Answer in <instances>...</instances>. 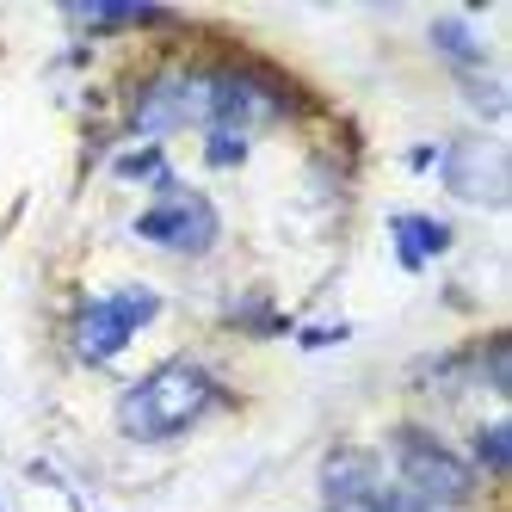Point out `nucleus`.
<instances>
[{
    "instance_id": "1",
    "label": "nucleus",
    "mask_w": 512,
    "mask_h": 512,
    "mask_svg": "<svg viewBox=\"0 0 512 512\" xmlns=\"http://www.w3.org/2000/svg\"><path fill=\"white\" fill-rule=\"evenodd\" d=\"M210 408H216L210 371H198L192 358H167L142 383L124 389V401H118V432L136 438V445H161V438H179L186 426H198Z\"/></svg>"
},
{
    "instance_id": "2",
    "label": "nucleus",
    "mask_w": 512,
    "mask_h": 512,
    "mask_svg": "<svg viewBox=\"0 0 512 512\" xmlns=\"http://www.w3.org/2000/svg\"><path fill=\"white\" fill-rule=\"evenodd\" d=\"M161 315V297L155 290H112V297H87L75 309V352L87 364H105V358H118L130 340H136V327L142 321H155Z\"/></svg>"
},
{
    "instance_id": "3",
    "label": "nucleus",
    "mask_w": 512,
    "mask_h": 512,
    "mask_svg": "<svg viewBox=\"0 0 512 512\" xmlns=\"http://www.w3.org/2000/svg\"><path fill=\"white\" fill-rule=\"evenodd\" d=\"M395 469H401V488L414 500H426V506H438V512L469 500V463L457 451H445L438 438H426V432H401L395 438Z\"/></svg>"
},
{
    "instance_id": "4",
    "label": "nucleus",
    "mask_w": 512,
    "mask_h": 512,
    "mask_svg": "<svg viewBox=\"0 0 512 512\" xmlns=\"http://www.w3.org/2000/svg\"><path fill=\"white\" fill-rule=\"evenodd\" d=\"M136 235L155 241V247H173V253H204L216 241V210L198 192H173L155 210L136 216Z\"/></svg>"
},
{
    "instance_id": "5",
    "label": "nucleus",
    "mask_w": 512,
    "mask_h": 512,
    "mask_svg": "<svg viewBox=\"0 0 512 512\" xmlns=\"http://www.w3.org/2000/svg\"><path fill=\"white\" fill-rule=\"evenodd\" d=\"M204 118H210V130L247 136L253 124L278 118V99H272L266 81H253V75H204Z\"/></svg>"
},
{
    "instance_id": "6",
    "label": "nucleus",
    "mask_w": 512,
    "mask_h": 512,
    "mask_svg": "<svg viewBox=\"0 0 512 512\" xmlns=\"http://www.w3.org/2000/svg\"><path fill=\"white\" fill-rule=\"evenodd\" d=\"M192 118H204V81H192V75H155L149 87H142L136 112H130V124L142 136H173Z\"/></svg>"
},
{
    "instance_id": "7",
    "label": "nucleus",
    "mask_w": 512,
    "mask_h": 512,
    "mask_svg": "<svg viewBox=\"0 0 512 512\" xmlns=\"http://www.w3.org/2000/svg\"><path fill=\"white\" fill-rule=\"evenodd\" d=\"M445 179H451L457 198L494 210V204H506V149H494V142H463L445 161Z\"/></svg>"
},
{
    "instance_id": "8",
    "label": "nucleus",
    "mask_w": 512,
    "mask_h": 512,
    "mask_svg": "<svg viewBox=\"0 0 512 512\" xmlns=\"http://www.w3.org/2000/svg\"><path fill=\"white\" fill-rule=\"evenodd\" d=\"M321 488H327V506H371V500H383L377 463L364 451H334V457H327Z\"/></svg>"
},
{
    "instance_id": "9",
    "label": "nucleus",
    "mask_w": 512,
    "mask_h": 512,
    "mask_svg": "<svg viewBox=\"0 0 512 512\" xmlns=\"http://www.w3.org/2000/svg\"><path fill=\"white\" fill-rule=\"evenodd\" d=\"M389 229H395V253H401V266H408V272H420L432 253L451 247V229L432 223V216H395Z\"/></svg>"
},
{
    "instance_id": "10",
    "label": "nucleus",
    "mask_w": 512,
    "mask_h": 512,
    "mask_svg": "<svg viewBox=\"0 0 512 512\" xmlns=\"http://www.w3.org/2000/svg\"><path fill=\"white\" fill-rule=\"evenodd\" d=\"M432 44L445 50V56H457V62H469V68L482 62V44H475V31L457 25V19H438V25H432Z\"/></svg>"
},
{
    "instance_id": "11",
    "label": "nucleus",
    "mask_w": 512,
    "mask_h": 512,
    "mask_svg": "<svg viewBox=\"0 0 512 512\" xmlns=\"http://www.w3.org/2000/svg\"><path fill=\"white\" fill-rule=\"evenodd\" d=\"M75 19L112 31V25H155V19H167V13H155V7H75Z\"/></svg>"
},
{
    "instance_id": "12",
    "label": "nucleus",
    "mask_w": 512,
    "mask_h": 512,
    "mask_svg": "<svg viewBox=\"0 0 512 512\" xmlns=\"http://www.w3.org/2000/svg\"><path fill=\"white\" fill-rule=\"evenodd\" d=\"M204 155H210V167H241V155H247V136H229V130H210V142H204Z\"/></svg>"
},
{
    "instance_id": "13",
    "label": "nucleus",
    "mask_w": 512,
    "mask_h": 512,
    "mask_svg": "<svg viewBox=\"0 0 512 512\" xmlns=\"http://www.w3.org/2000/svg\"><path fill=\"white\" fill-rule=\"evenodd\" d=\"M475 451H482V463H488V469H506V457H512V426H506V420H500V426H488Z\"/></svg>"
},
{
    "instance_id": "14",
    "label": "nucleus",
    "mask_w": 512,
    "mask_h": 512,
    "mask_svg": "<svg viewBox=\"0 0 512 512\" xmlns=\"http://www.w3.org/2000/svg\"><path fill=\"white\" fill-rule=\"evenodd\" d=\"M149 173H161V149H142V155L118 161V179H149Z\"/></svg>"
},
{
    "instance_id": "15",
    "label": "nucleus",
    "mask_w": 512,
    "mask_h": 512,
    "mask_svg": "<svg viewBox=\"0 0 512 512\" xmlns=\"http://www.w3.org/2000/svg\"><path fill=\"white\" fill-rule=\"evenodd\" d=\"M377 512H438V506H426V500H414L408 488H395V494L383 488V500H377Z\"/></svg>"
}]
</instances>
